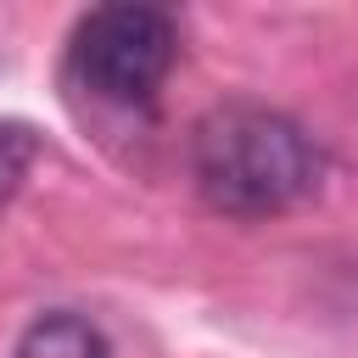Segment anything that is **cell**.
Here are the masks:
<instances>
[{"label": "cell", "instance_id": "obj_1", "mask_svg": "<svg viewBox=\"0 0 358 358\" xmlns=\"http://www.w3.org/2000/svg\"><path fill=\"white\" fill-rule=\"evenodd\" d=\"M190 179L229 218H274L319 190L324 157L296 117L263 101H224L190 129Z\"/></svg>", "mask_w": 358, "mask_h": 358}, {"label": "cell", "instance_id": "obj_2", "mask_svg": "<svg viewBox=\"0 0 358 358\" xmlns=\"http://www.w3.org/2000/svg\"><path fill=\"white\" fill-rule=\"evenodd\" d=\"M179 56V28L157 6H101L73 28L67 62L84 90L117 106H145Z\"/></svg>", "mask_w": 358, "mask_h": 358}, {"label": "cell", "instance_id": "obj_3", "mask_svg": "<svg viewBox=\"0 0 358 358\" xmlns=\"http://www.w3.org/2000/svg\"><path fill=\"white\" fill-rule=\"evenodd\" d=\"M11 358H112V347H106L101 324H90L84 313L50 308V313H39V319L17 336Z\"/></svg>", "mask_w": 358, "mask_h": 358}, {"label": "cell", "instance_id": "obj_4", "mask_svg": "<svg viewBox=\"0 0 358 358\" xmlns=\"http://www.w3.org/2000/svg\"><path fill=\"white\" fill-rule=\"evenodd\" d=\"M34 157H39L34 129H28V123H17V117H0V207H6V201L17 196V185L28 179Z\"/></svg>", "mask_w": 358, "mask_h": 358}]
</instances>
